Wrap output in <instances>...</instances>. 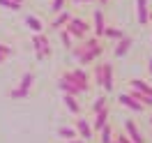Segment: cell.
I'll list each match as a JSON object with an SVG mask.
<instances>
[{
	"instance_id": "25",
	"label": "cell",
	"mask_w": 152,
	"mask_h": 143,
	"mask_svg": "<svg viewBox=\"0 0 152 143\" xmlns=\"http://www.w3.org/2000/svg\"><path fill=\"white\" fill-rule=\"evenodd\" d=\"M67 5V0H53V5H51V12L53 14H58V12H62Z\"/></svg>"
},
{
	"instance_id": "31",
	"label": "cell",
	"mask_w": 152,
	"mask_h": 143,
	"mask_svg": "<svg viewBox=\"0 0 152 143\" xmlns=\"http://www.w3.org/2000/svg\"><path fill=\"white\" fill-rule=\"evenodd\" d=\"M148 23H152V10L148 12Z\"/></svg>"
},
{
	"instance_id": "2",
	"label": "cell",
	"mask_w": 152,
	"mask_h": 143,
	"mask_svg": "<svg viewBox=\"0 0 152 143\" xmlns=\"http://www.w3.org/2000/svg\"><path fill=\"white\" fill-rule=\"evenodd\" d=\"M95 83L104 88L106 95L113 92V65L111 62H97L95 67Z\"/></svg>"
},
{
	"instance_id": "9",
	"label": "cell",
	"mask_w": 152,
	"mask_h": 143,
	"mask_svg": "<svg viewBox=\"0 0 152 143\" xmlns=\"http://www.w3.org/2000/svg\"><path fill=\"white\" fill-rule=\"evenodd\" d=\"M118 102H120V106L129 109L134 113H143V111H145V106H143L141 102H136V99H134L132 95H127V92H120V95H118Z\"/></svg>"
},
{
	"instance_id": "34",
	"label": "cell",
	"mask_w": 152,
	"mask_h": 143,
	"mask_svg": "<svg viewBox=\"0 0 152 143\" xmlns=\"http://www.w3.org/2000/svg\"><path fill=\"white\" fill-rule=\"evenodd\" d=\"M14 2H19V5H23V0H14Z\"/></svg>"
},
{
	"instance_id": "22",
	"label": "cell",
	"mask_w": 152,
	"mask_h": 143,
	"mask_svg": "<svg viewBox=\"0 0 152 143\" xmlns=\"http://www.w3.org/2000/svg\"><path fill=\"white\" fill-rule=\"evenodd\" d=\"M32 83H35V74H32V72H26V74L21 76V83H19V86L26 88V90H30V88H32Z\"/></svg>"
},
{
	"instance_id": "27",
	"label": "cell",
	"mask_w": 152,
	"mask_h": 143,
	"mask_svg": "<svg viewBox=\"0 0 152 143\" xmlns=\"http://www.w3.org/2000/svg\"><path fill=\"white\" fill-rule=\"evenodd\" d=\"M115 141L118 143H132V139H129L124 132H120V134H115Z\"/></svg>"
},
{
	"instance_id": "4",
	"label": "cell",
	"mask_w": 152,
	"mask_h": 143,
	"mask_svg": "<svg viewBox=\"0 0 152 143\" xmlns=\"http://www.w3.org/2000/svg\"><path fill=\"white\" fill-rule=\"evenodd\" d=\"M72 83H76V86L81 88L83 92H90L92 90V76L88 74L86 69H81V67H74V69H67V72H62Z\"/></svg>"
},
{
	"instance_id": "16",
	"label": "cell",
	"mask_w": 152,
	"mask_h": 143,
	"mask_svg": "<svg viewBox=\"0 0 152 143\" xmlns=\"http://www.w3.org/2000/svg\"><path fill=\"white\" fill-rule=\"evenodd\" d=\"M76 99H78V97H72V95H65V97H62L67 111H69V113H74V115H81V104H78Z\"/></svg>"
},
{
	"instance_id": "15",
	"label": "cell",
	"mask_w": 152,
	"mask_h": 143,
	"mask_svg": "<svg viewBox=\"0 0 152 143\" xmlns=\"http://www.w3.org/2000/svg\"><path fill=\"white\" fill-rule=\"evenodd\" d=\"M97 136H99V143H111L115 139V132H113V127H111V122H106L99 132H97Z\"/></svg>"
},
{
	"instance_id": "5",
	"label": "cell",
	"mask_w": 152,
	"mask_h": 143,
	"mask_svg": "<svg viewBox=\"0 0 152 143\" xmlns=\"http://www.w3.org/2000/svg\"><path fill=\"white\" fill-rule=\"evenodd\" d=\"M32 46H35V53H37V60H46L51 58L53 53V48H51V42L44 32H35V37H32Z\"/></svg>"
},
{
	"instance_id": "24",
	"label": "cell",
	"mask_w": 152,
	"mask_h": 143,
	"mask_svg": "<svg viewBox=\"0 0 152 143\" xmlns=\"http://www.w3.org/2000/svg\"><path fill=\"white\" fill-rule=\"evenodd\" d=\"M0 7L12 10V12H19L21 10V5H19V2H14V0H0Z\"/></svg>"
},
{
	"instance_id": "8",
	"label": "cell",
	"mask_w": 152,
	"mask_h": 143,
	"mask_svg": "<svg viewBox=\"0 0 152 143\" xmlns=\"http://www.w3.org/2000/svg\"><path fill=\"white\" fill-rule=\"evenodd\" d=\"M104 28H106V16H104V10H102V7H97V10L92 12V35L102 39V32H104Z\"/></svg>"
},
{
	"instance_id": "17",
	"label": "cell",
	"mask_w": 152,
	"mask_h": 143,
	"mask_svg": "<svg viewBox=\"0 0 152 143\" xmlns=\"http://www.w3.org/2000/svg\"><path fill=\"white\" fill-rule=\"evenodd\" d=\"M124 32L120 28H113V26H106L104 32H102V39H111V42H118V39L122 37Z\"/></svg>"
},
{
	"instance_id": "12",
	"label": "cell",
	"mask_w": 152,
	"mask_h": 143,
	"mask_svg": "<svg viewBox=\"0 0 152 143\" xmlns=\"http://www.w3.org/2000/svg\"><path fill=\"white\" fill-rule=\"evenodd\" d=\"M108 115H111V109L106 106V109H102V111H97L95 115H92V120H90V125H92V132H95V136H97V132L104 127L106 122H108Z\"/></svg>"
},
{
	"instance_id": "20",
	"label": "cell",
	"mask_w": 152,
	"mask_h": 143,
	"mask_svg": "<svg viewBox=\"0 0 152 143\" xmlns=\"http://www.w3.org/2000/svg\"><path fill=\"white\" fill-rule=\"evenodd\" d=\"M58 35H60V39H62V46H65L67 51L74 46V37H72V35H69L65 28H60V30H58Z\"/></svg>"
},
{
	"instance_id": "19",
	"label": "cell",
	"mask_w": 152,
	"mask_h": 143,
	"mask_svg": "<svg viewBox=\"0 0 152 143\" xmlns=\"http://www.w3.org/2000/svg\"><path fill=\"white\" fill-rule=\"evenodd\" d=\"M26 26H28L32 32H44V23H42L37 16H30L28 14V16H26Z\"/></svg>"
},
{
	"instance_id": "13",
	"label": "cell",
	"mask_w": 152,
	"mask_h": 143,
	"mask_svg": "<svg viewBox=\"0 0 152 143\" xmlns=\"http://www.w3.org/2000/svg\"><path fill=\"white\" fill-rule=\"evenodd\" d=\"M72 16H74V14H72L69 10L58 12V14H56V19L51 21V26H48V28H51V30H60V28H65L67 23H69V19H72Z\"/></svg>"
},
{
	"instance_id": "1",
	"label": "cell",
	"mask_w": 152,
	"mask_h": 143,
	"mask_svg": "<svg viewBox=\"0 0 152 143\" xmlns=\"http://www.w3.org/2000/svg\"><path fill=\"white\" fill-rule=\"evenodd\" d=\"M69 51H72V56H74L81 65L86 67V65H90V62H97L99 58L104 56L106 44H104V39L95 37V35H88L86 39H81L78 44H74Z\"/></svg>"
},
{
	"instance_id": "26",
	"label": "cell",
	"mask_w": 152,
	"mask_h": 143,
	"mask_svg": "<svg viewBox=\"0 0 152 143\" xmlns=\"http://www.w3.org/2000/svg\"><path fill=\"white\" fill-rule=\"evenodd\" d=\"M12 53H14V48H12V46H7V44H0V56L10 58Z\"/></svg>"
},
{
	"instance_id": "23",
	"label": "cell",
	"mask_w": 152,
	"mask_h": 143,
	"mask_svg": "<svg viewBox=\"0 0 152 143\" xmlns=\"http://www.w3.org/2000/svg\"><path fill=\"white\" fill-rule=\"evenodd\" d=\"M30 95V90H26V88H14V90H10V97L12 99H26V97Z\"/></svg>"
},
{
	"instance_id": "14",
	"label": "cell",
	"mask_w": 152,
	"mask_h": 143,
	"mask_svg": "<svg viewBox=\"0 0 152 143\" xmlns=\"http://www.w3.org/2000/svg\"><path fill=\"white\" fill-rule=\"evenodd\" d=\"M148 0H136V16H138V23L141 26H148Z\"/></svg>"
},
{
	"instance_id": "29",
	"label": "cell",
	"mask_w": 152,
	"mask_h": 143,
	"mask_svg": "<svg viewBox=\"0 0 152 143\" xmlns=\"http://www.w3.org/2000/svg\"><path fill=\"white\" fill-rule=\"evenodd\" d=\"M74 5H78V2H97V0H72Z\"/></svg>"
},
{
	"instance_id": "6",
	"label": "cell",
	"mask_w": 152,
	"mask_h": 143,
	"mask_svg": "<svg viewBox=\"0 0 152 143\" xmlns=\"http://www.w3.org/2000/svg\"><path fill=\"white\" fill-rule=\"evenodd\" d=\"M74 129H76V134H78L83 141H92V139H95L92 125H90L88 118H76V120H74Z\"/></svg>"
},
{
	"instance_id": "33",
	"label": "cell",
	"mask_w": 152,
	"mask_h": 143,
	"mask_svg": "<svg viewBox=\"0 0 152 143\" xmlns=\"http://www.w3.org/2000/svg\"><path fill=\"white\" fill-rule=\"evenodd\" d=\"M5 60H7V58H5V56H0V65H2V62H5Z\"/></svg>"
},
{
	"instance_id": "3",
	"label": "cell",
	"mask_w": 152,
	"mask_h": 143,
	"mask_svg": "<svg viewBox=\"0 0 152 143\" xmlns=\"http://www.w3.org/2000/svg\"><path fill=\"white\" fill-rule=\"evenodd\" d=\"M65 30L74 37V42H81V39H86L90 35V23L86 19H81V16H72L69 23L65 26Z\"/></svg>"
},
{
	"instance_id": "28",
	"label": "cell",
	"mask_w": 152,
	"mask_h": 143,
	"mask_svg": "<svg viewBox=\"0 0 152 143\" xmlns=\"http://www.w3.org/2000/svg\"><path fill=\"white\" fill-rule=\"evenodd\" d=\"M67 143H88V141H83V139H69Z\"/></svg>"
},
{
	"instance_id": "32",
	"label": "cell",
	"mask_w": 152,
	"mask_h": 143,
	"mask_svg": "<svg viewBox=\"0 0 152 143\" xmlns=\"http://www.w3.org/2000/svg\"><path fill=\"white\" fill-rule=\"evenodd\" d=\"M97 2H99V5H102V7H104L106 2H108V0H97Z\"/></svg>"
},
{
	"instance_id": "21",
	"label": "cell",
	"mask_w": 152,
	"mask_h": 143,
	"mask_svg": "<svg viewBox=\"0 0 152 143\" xmlns=\"http://www.w3.org/2000/svg\"><path fill=\"white\" fill-rule=\"evenodd\" d=\"M58 136H62L65 141H69V139H76L78 134H76L74 127H58Z\"/></svg>"
},
{
	"instance_id": "35",
	"label": "cell",
	"mask_w": 152,
	"mask_h": 143,
	"mask_svg": "<svg viewBox=\"0 0 152 143\" xmlns=\"http://www.w3.org/2000/svg\"><path fill=\"white\" fill-rule=\"evenodd\" d=\"M150 125H152V115H150Z\"/></svg>"
},
{
	"instance_id": "11",
	"label": "cell",
	"mask_w": 152,
	"mask_h": 143,
	"mask_svg": "<svg viewBox=\"0 0 152 143\" xmlns=\"http://www.w3.org/2000/svg\"><path fill=\"white\" fill-rule=\"evenodd\" d=\"M132 44H134V39H132V35H122V37L115 42V48H113V56L115 58H124L127 53H129V48H132Z\"/></svg>"
},
{
	"instance_id": "18",
	"label": "cell",
	"mask_w": 152,
	"mask_h": 143,
	"mask_svg": "<svg viewBox=\"0 0 152 143\" xmlns=\"http://www.w3.org/2000/svg\"><path fill=\"white\" fill-rule=\"evenodd\" d=\"M106 106H108V95L104 92V95H99L95 102H92V106H90V113L95 115L97 111H102V109H106Z\"/></svg>"
},
{
	"instance_id": "30",
	"label": "cell",
	"mask_w": 152,
	"mask_h": 143,
	"mask_svg": "<svg viewBox=\"0 0 152 143\" xmlns=\"http://www.w3.org/2000/svg\"><path fill=\"white\" fill-rule=\"evenodd\" d=\"M148 72H150V76H152V58L148 60Z\"/></svg>"
},
{
	"instance_id": "7",
	"label": "cell",
	"mask_w": 152,
	"mask_h": 143,
	"mask_svg": "<svg viewBox=\"0 0 152 143\" xmlns=\"http://www.w3.org/2000/svg\"><path fill=\"white\" fill-rule=\"evenodd\" d=\"M124 134L132 139V143H148V139L141 134V129H138V125L134 122L132 118H127L124 120Z\"/></svg>"
},
{
	"instance_id": "36",
	"label": "cell",
	"mask_w": 152,
	"mask_h": 143,
	"mask_svg": "<svg viewBox=\"0 0 152 143\" xmlns=\"http://www.w3.org/2000/svg\"><path fill=\"white\" fill-rule=\"evenodd\" d=\"M111 143H118V141H115V139H113V141H111Z\"/></svg>"
},
{
	"instance_id": "10",
	"label": "cell",
	"mask_w": 152,
	"mask_h": 143,
	"mask_svg": "<svg viewBox=\"0 0 152 143\" xmlns=\"http://www.w3.org/2000/svg\"><path fill=\"white\" fill-rule=\"evenodd\" d=\"M58 86H60V90H62L65 95H72V97H81V95H83V90L76 86V83H72V81H69L65 74H60V78H58Z\"/></svg>"
}]
</instances>
